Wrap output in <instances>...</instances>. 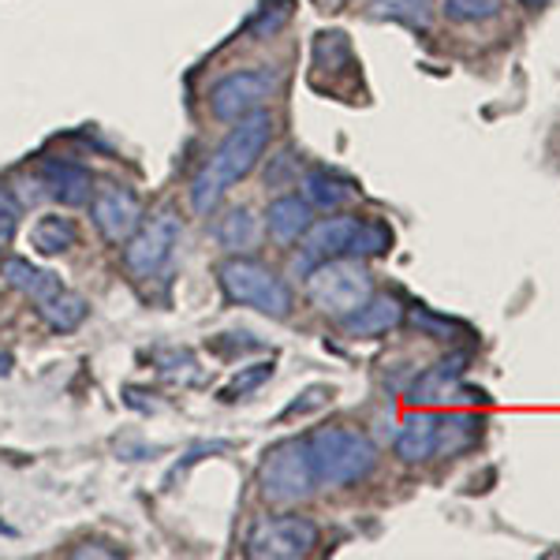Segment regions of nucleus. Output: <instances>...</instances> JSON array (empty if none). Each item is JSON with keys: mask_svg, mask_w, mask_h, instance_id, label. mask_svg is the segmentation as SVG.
Returning a JSON list of instances; mask_svg holds the SVG:
<instances>
[{"mask_svg": "<svg viewBox=\"0 0 560 560\" xmlns=\"http://www.w3.org/2000/svg\"><path fill=\"white\" fill-rule=\"evenodd\" d=\"M269 139H273V116L261 113V108L250 116H240L236 128L224 135V142L213 150V158L206 161L202 173H198L191 184V206L198 217H210L217 210V202H221L243 176L255 173L261 153L269 150Z\"/></svg>", "mask_w": 560, "mask_h": 560, "instance_id": "1", "label": "nucleus"}, {"mask_svg": "<svg viewBox=\"0 0 560 560\" xmlns=\"http://www.w3.org/2000/svg\"><path fill=\"white\" fill-rule=\"evenodd\" d=\"M306 456H311L314 478L325 486H351L377 467V448L363 430L348 427H322L306 441Z\"/></svg>", "mask_w": 560, "mask_h": 560, "instance_id": "2", "label": "nucleus"}, {"mask_svg": "<svg viewBox=\"0 0 560 560\" xmlns=\"http://www.w3.org/2000/svg\"><path fill=\"white\" fill-rule=\"evenodd\" d=\"M306 295L322 314L345 322L355 314L370 295H374V280L359 258H325L311 277H306Z\"/></svg>", "mask_w": 560, "mask_h": 560, "instance_id": "3", "label": "nucleus"}, {"mask_svg": "<svg viewBox=\"0 0 560 560\" xmlns=\"http://www.w3.org/2000/svg\"><path fill=\"white\" fill-rule=\"evenodd\" d=\"M221 288L232 303L255 306L269 318H288L292 314V292L273 269L255 258H232L221 266Z\"/></svg>", "mask_w": 560, "mask_h": 560, "instance_id": "4", "label": "nucleus"}, {"mask_svg": "<svg viewBox=\"0 0 560 560\" xmlns=\"http://www.w3.org/2000/svg\"><path fill=\"white\" fill-rule=\"evenodd\" d=\"M314 467L306 456V441H280L258 467V486L273 504H295L314 493Z\"/></svg>", "mask_w": 560, "mask_h": 560, "instance_id": "5", "label": "nucleus"}, {"mask_svg": "<svg viewBox=\"0 0 560 560\" xmlns=\"http://www.w3.org/2000/svg\"><path fill=\"white\" fill-rule=\"evenodd\" d=\"M179 243V217L176 210H158L147 224L135 229V236L124 247V266H128L131 277H153L168 258H173V247Z\"/></svg>", "mask_w": 560, "mask_h": 560, "instance_id": "6", "label": "nucleus"}, {"mask_svg": "<svg viewBox=\"0 0 560 560\" xmlns=\"http://www.w3.org/2000/svg\"><path fill=\"white\" fill-rule=\"evenodd\" d=\"M318 546V527L303 516L261 520L247 538V557L255 560H295Z\"/></svg>", "mask_w": 560, "mask_h": 560, "instance_id": "7", "label": "nucleus"}, {"mask_svg": "<svg viewBox=\"0 0 560 560\" xmlns=\"http://www.w3.org/2000/svg\"><path fill=\"white\" fill-rule=\"evenodd\" d=\"M277 75H269L266 68L258 71H232L221 83L210 90V113L217 120H240L266 105V97H273Z\"/></svg>", "mask_w": 560, "mask_h": 560, "instance_id": "8", "label": "nucleus"}, {"mask_svg": "<svg viewBox=\"0 0 560 560\" xmlns=\"http://www.w3.org/2000/svg\"><path fill=\"white\" fill-rule=\"evenodd\" d=\"M90 217H94L97 232L108 243H128L135 236V229L142 224V202L128 187L102 184L94 191V202H90Z\"/></svg>", "mask_w": 560, "mask_h": 560, "instance_id": "9", "label": "nucleus"}, {"mask_svg": "<svg viewBox=\"0 0 560 560\" xmlns=\"http://www.w3.org/2000/svg\"><path fill=\"white\" fill-rule=\"evenodd\" d=\"M438 430H441V415L433 411H411L400 422V438H396V456L404 464H422V459L438 456Z\"/></svg>", "mask_w": 560, "mask_h": 560, "instance_id": "10", "label": "nucleus"}, {"mask_svg": "<svg viewBox=\"0 0 560 560\" xmlns=\"http://www.w3.org/2000/svg\"><path fill=\"white\" fill-rule=\"evenodd\" d=\"M359 217H325V221L306 229V255L314 258H348L351 240H355Z\"/></svg>", "mask_w": 560, "mask_h": 560, "instance_id": "11", "label": "nucleus"}, {"mask_svg": "<svg viewBox=\"0 0 560 560\" xmlns=\"http://www.w3.org/2000/svg\"><path fill=\"white\" fill-rule=\"evenodd\" d=\"M266 224H269V236H273L277 243H295V240L306 236V229L314 224V217H311V206H306V198L280 195V198L269 202Z\"/></svg>", "mask_w": 560, "mask_h": 560, "instance_id": "12", "label": "nucleus"}, {"mask_svg": "<svg viewBox=\"0 0 560 560\" xmlns=\"http://www.w3.org/2000/svg\"><path fill=\"white\" fill-rule=\"evenodd\" d=\"M42 179L60 206H83V202H90V191H94L90 173L83 165H71V161H45Z\"/></svg>", "mask_w": 560, "mask_h": 560, "instance_id": "13", "label": "nucleus"}, {"mask_svg": "<svg viewBox=\"0 0 560 560\" xmlns=\"http://www.w3.org/2000/svg\"><path fill=\"white\" fill-rule=\"evenodd\" d=\"M467 363H471V355H467V351L441 359L438 366L427 370V374L419 377V385L411 388V400L415 404H441V400H448V393H456V388H459V377H464Z\"/></svg>", "mask_w": 560, "mask_h": 560, "instance_id": "14", "label": "nucleus"}, {"mask_svg": "<svg viewBox=\"0 0 560 560\" xmlns=\"http://www.w3.org/2000/svg\"><path fill=\"white\" fill-rule=\"evenodd\" d=\"M400 322H404V306L393 295H370L355 314L345 318V329L351 337H377V332H388Z\"/></svg>", "mask_w": 560, "mask_h": 560, "instance_id": "15", "label": "nucleus"}, {"mask_svg": "<svg viewBox=\"0 0 560 560\" xmlns=\"http://www.w3.org/2000/svg\"><path fill=\"white\" fill-rule=\"evenodd\" d=\"M0 277H4V284H8V288H15V292L31 295L34 303L45 300V295L57 292V288H60L57 273H49V269L31 266V261H26V258H8L4 266H0Z\"/></svg>", "mask_w": 560, "mask_h": 560, "instance_id": "16", "label": "nucleus"}, {"mask_svg": "<svg viewBox=\"0 0 560 560\" xmlns=\"http://www.w3.org/2000/svg\"><path fill=\"white\" fill-rule=\"evenodd\" d=\"M300 187L311 210H340V206H348L355 198V187L332 173H306Z\"/></svg>", "mask_w": 560, "mask_h": 560, "instance_id": "17", "label": "nucleus"}, {"mask_svg": "<svg viewBox=\"0 0 560 560\" xmlns=\"http://www.w3.org/2000/svg\"><path fill=\"white\" fill-rule=\"evenodd\" d=\"M478 433H482V419L471 411H456V415H441V430H438V453L441 456H456L467 445H475Z\"/></svg>", "mask_w": 560, "mask_h": 560, "instance_id": "18", "label": "nucleus"}, {"mask_svg": "<svg viewBox=\"0 0 560 560\" xmlns=\"http://www.w3.org/2000/svg\"><path fill=\"white\" fill-rule=\"evenodd\" d=\"M38 314L49 322V329L68 332V329H75V325L86 318V300H83V295H75V292L57 288V292H49L45 300H38Z\"/></svg>", "mask_w": 560, "mask_h": 560, "instance_id": "19", "label": "nucleus"}, {"mask_svg": "<svg viewBox=\"0 0 560 560\" xmlns=\"http://www.w3.org/2000/svg\"><path fill=\"white\" fill-rule=\"evenodd\" d=\"M75 224L68 221V217H42V221H34L31 229V243L34 250H42V255H60V250L75 247Z\"/></svg>", "mask_w": 560, "mask_h": 560, "instance_id": "20", "label": "nucleus"}, {"mask_svg": "<svg viewBox=\"0 0 560 560\" xmlns=\"http://www.w3.org/2000/svg\"><path fill=\"white\" fill-rule=\"evenodd\" d=\"M217 240L224 250H250L258 243V221L250 210H229L217 224Z\"/></svg>", "mask_w": 560, "mask_h": 560, "instance_id": "21", "label": "nucleus"}, {"mask_svg": "<svg viewBox=\"0 0 560 560\" xmlns=\"http://www.w3.org/2000/svg\"><path fill=\"white\" fill-rule=\"evenodd\" d=\"M388 247H393V232H388V224L370 221V217H359V229H355V240H351L348 258H374V255H385Z\"/></svg>", "mask_w": 560, "mask_h": 560, "instance_id": "22", "label": "nucleus"}, {"mask_svg": "<svg viewBox=\"0 0 560 560\" xmlns=\"http://www.w3.org/2000/svg\"><path fill=\"white\" fill-rule=\"evenodd\" d=\"M370 12L382 20H400L411 26H427L430 20V0H370Z\"/></svg>", "mask_w": 560, "mask_h": 560, "instance_id": "23", "label": "nucleus"}, {"mask_svg": "<svg viewBox=\"0 0 560 560\" xmlns=\"http://www.w3.org/2000/svg\"><path fill=\"white\" fill-rule=\"evenodd\" d=\"M501 12V0H445V15L456 23H486Z\"/></svg>", "mask_w": 560, "mask_h": 560, "instance_id": "24", "label": "nucleus"}, {"mask_svg": "<svg viewBox=\"0 0 560 560\" xmlns=\"http://www.w3.org/2000/svg\"><path fill=\"white\" fill-rule=\"evenodd\" d=\"M269 374H273V366H269V363H261L258 370H250V374L236 377V382H232L229 388H224V396H229V400H236V393L243 396V393H247V388H255V385H261V382H266Z\"/></svg>", "mask_w": 560, "mask_h": 560, "instance_id": "25", "label": "nucleus"}, {"mask_svg": "<svg viewBox=\"0 0 560 560\" xmlns=\"http://www.w3.org/2000/svg\"><path fill=\"white\" fill-rule=\"evenodd\" d=\"M411 322H415V325H422V329H427L430 337H438V340H453V329H456V325L438 322V318H430V314H422V311H415V314H411Z\"/></svg>", "mask_w": 560, "mask_h": 560, "instance_id": "26", "label": "nucleus"}, {"mask_svg": "<svg viewBox=\"0 0 560 560\" xmlns=\"http://www.w3.org/2000/svg\"><path fill=\"white\" fill-rule=\"evenodd\" d=\"M15 221H20V202H15V195L0 184V224L8 229V224H15Z\"/></svg>", "mask_w": 560, "mask_h": 560, "instance_id": "27", "label": "nucleus"}, {"mask_svg": "<svg viewBox=\"0 0 560 560\" xmlns=\"http://www.w3.org/2000/svg\"><path fill=\"white\" fill-rule=\"evenodd\" d=\"M318 4L325 8V12H337V8L345 4V0H318Z\"/></svg>", "mask_w": 560, "mask_h": 560, "instance_id": "28", "label": "nucleus"}, {"mask_svg": "<svg viewBox=\"0 0 560 560\" xmlns=\"http://www.w3.org/2000/svg\"><path fill=\"white\" fill-rule=\"evenodd\" d=\"M8 366H12V359H8V355H0V374H8Z\"/></svg>", "mask_w": 560, "mask_h": 560, "instance_id": "29", "label": "nucleus"}, {"mask_svg": "<svg viewBox=\"0 0 560 560\" xmlns=\"http://www.w3.org/2000/svg\"><path fill=\"white\" fill-rule=\"evenodd\" d=\"M520 4H527V8H541L546 0H520Z\"/></svg>", "mask_w": 560, "mask_h": 560, "instance_id": "30", "label": "nucleus"}]
</instances>
